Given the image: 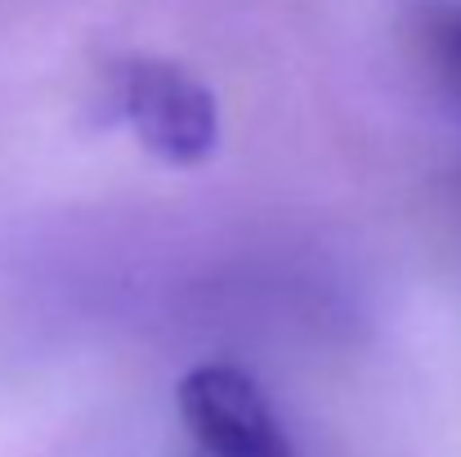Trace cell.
<instances>
[{"mask_svg": "<svg viewBox=\"0 0 461 457\" xmlns=\"http://www.w3.org/2000/svg\"><path fill=\"white\" fill-rule=\"evenodd\" d=\"M108 117L122 122L166 166H202L220 144V108L211 86L184 63L122 54L104 77Z\"/></svg>", "mask_w": 461, "mask_h": 457, "instance_id": "1", "label": "cell"}, {"mask_svg": "<svg viewBox=\"0 0 461 457\" xmlns=\"http://www.w3.org/2000/svg\"><path fill=\"white\" fill-rule=\"evenodd\" d=\"M197 457H301L269 395L233 363H197L175 390Z\"/></svg>", "mask_w": 461, "mask_h": 457, "instance_id": "2", "label": "cell"}, {"mask_svg": "<svg viewBox=\"0 0 461 457\" xmlns=\"http://www.w3.org/2000/svg\"><path fill=\"white\" fill-rule=\"evenodd\" d=\"M426 50H430L439 77L453 86V95L461 99V5H448V9L430 14V23H426Z\"/></svg>", "mask_w": 461, "mask_h": 457, "instance_id": "3", "label": "cell"}]
</instances>
